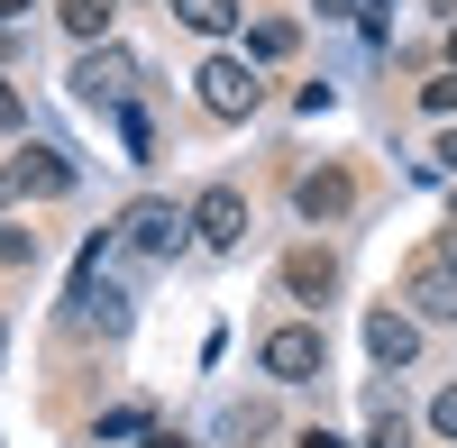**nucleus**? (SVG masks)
Returning <instances> with one entry per match:
<instances>
[{
    "mask_svg": "<svg viewBox=\"0 0 457 448\" xmlns=\"http://www.w3.org/2000/svg\"><path fill=\"white\" fill-rule=\"evenodd\" d=\"M73 101L83 110H137V55L129 46H83V64H73Z\"/></svg>",
    "mask_w": 457,
    "mask_h": 448,
    "instance_id": "obj_1",
    "label": "nucleus"
},
{
    "mask_svg": "<svg viewBox=\"0 0 457 448\" xmlns=\"http://www.w3.org/2000/svg\"><path fill=\"white\" fill-rule=\"evenodd\" d=\"M256 366H265L275 385H312L320 366H329V339H320L312 320H284V329H265V339H256Z\"/></svg>",
    "mask_w": 457,
    "mask_h": 448,
    "instance_id": "obj_2",
    "label": "nucleus"
},
{
    "mask_svg": "<svg viewBox=\"0 0 457 448\" xmlns=\"http://www.w3.org/2000/svg\"><path fill=\"white\" fill-rule=\"evenodd\" d=\"M193 83H202V110H211V120H247V110L265 101V73H256L247 55H211Z\"/></svg>",
    "mask_w": 457,
    "mask_h": 448,
    "instance_id": "obj_3",
    "label": "nucleus"
},
{
    "mask_svg": "<svg viewBox=\"0 0 457 448\" xmlns=\"http://www.w3.org/2000/svg\"><path fill=\"white\" fill-rule=\"evenodd\" d=\"M403 303L421 311V320H457V256L448 247H421L403 266Z\"/></svg>",
    "mask_w": 457,
    "mask_h": 448,
    "instance_id": "obj_4",
    "label": "nucleus"
},
{
    "mask_svg": "<svg viewBox=\"0 0 457 448\" xmlns=\"http://www.w3.org/2000/svg\"><path fill=\"white\" fill-rule=\"evenodd\" d=\"M293 211L312 220V229H329V220H348V211H357V174H338V165L302 174V183H293Z\"/></svg>",
    "mask_w": 457,
    "mask_h": 448,
    "instance_id": "obj_5",
    "label": "nucleus"
},
{
    "mask_svg": "<svg viewBox=\"0 0 457 448\" xmlns=\"http://www.w3.org/2000/svg\"><path fill=\"white\" fill-rule=\"evenodd\" d=\"M193 238L202 247H238L247 238V193H238V183H211V193L193 202Z\"/></svg>",
    "mask_w": 457,
    "mask_h": 448,
    "instance_id": "obj_6",
    "label": "nucleus"
},
{
    "mask_svg": "<svg viewBox=\"0 0 457 448\" xmlns=\"http://www.w3.org/2000/svg\"><path fill=\"white\" fill-rule=\"evenodd\" d=\"M183 229H193V211H174V202H137V211L120 220V238H129L137 256H165Z\"/></svg>",
    "mask_w": 457,
    "mask_h": 448,
    "instance_id": "obj_7",
    "label": "nucleus"
},
{
    "mask_svg": "<svg viewBox=\"0 0 457 448\" xmlns=\"http://www.w3.org/2000/svg\"><path fill=\"white\" fill-rule=\"evenodd\" d=\"M10 183H19L28 202H55V193H73V165L55 156V146H19V156H10Z\"/></svg>",
    "mask_w": 457,
    "mask_h": 448,
    "instance_id": "obj_8",
    "label": "nucleus"
},
{
    "mask_svg": "<svg viewBox=\"0 0 457 448\" xmlns=\"http://www.w3.org/2000/svg\"><path fill=\"white\" fill-rule=\"evenodd\" d=\"M366 348H375V366H411V357H421V320H403V311H366Z\"/></svg>",
    "mask_w": 457,
    "mask_h": 448,
    "instance_id": "obj_9",
    "label": "nucleus"
},
{
    "mask_svg": "<svg viewBox=\"0 0 457 448\" xmlns=\"http://www.w3.org/2000/svg\"><path fill=\"white\" fill-rule=\"evenodd\" d=\"M329 284H338V256L329 247H293L284 256V293H293V303H320Z\"/></svg>",
    "mask_w": 457,
    "mask_h": 448,
    "instance_id": "obj_10",
    "label": "nucleus"
},
{
    "mask_svg": "<svg viewBox=\"0 0 457 448\" xmlns=\"http://www.w3.org/2000/svg\"><path fill=\"white\" fill-rule=\"evenodd\" d=\"M366 448H411V412H403L385 385L366 394Z\"/></svg>",
    "mask_w": 457,
    "mask_h": 448,
    "instance_id": "obj_11",
    "label": "nucleus"
},
{
    "mask_svg": "<svg viewBox=\"0 0 457 448\" xmlns=\"http://www.w3.org/2000/svg\"><path fill=\"white\" fill-rule=\"evenodd\" d=\"M55 19L83 37V46H110V19H120V0H55Z\"/></svg>",
    "mask_w": 457,
    "mask_h": 448,
    "instance_id": "obj_12",
    "label": "nucleus"
},
{
    "mask_svg": "<svg viewBox=\"0 0 457 448\" xmlns=\"http://www.w3.org/2000/svg\"><path fill=\"white\" fill-rule=\"evenodd\" d=\"M174 19L193 37H228V28H238V0H174Z\"/></svg>",
    "mask_w": 457,
    "mask_h": 448,
    "instance_id": "obj_13",
    "label": "nucleus"
},
{
    "mask_svg": "<svg viewBox=\"0 0 457 448\" xmlns=\"http://www.w3.org/2000/svg\"><path fill=\"white\" fill-rule=\"evenodd\" d=\"M293 46H302V28H293V19H256V37H247V64H284Z\"/></svg>",
    "mask_w": 457,
    "mask_h": 448,
    "instance_id": "obj_14",
    "label": "nucleus"
},
{
    "mask_svg": "<svg viewBox=\"0 0 457 448\" xmlns=\"http://www.w3.org/2000/svg\"><path fill=\"white\" fill-rule=\"evenodd\" d=\"M37 256V229H19V220H0V266H28Z\"/></svg>",
    "mask_w": 457,
    "mask_h": 448,
    "instance_id": "obj_15",
    "label": "nucleus"
},
{
    "mask_svg": "<svg viewBox=\"0 0 457 448\" xmlns=\"http://www.w3.org/2000/svg\"><path fill=\"white\" fill-rule=\"evenodd\" d=\"M421 101H430V110H439V120H457V64H448V73H439V83H421Z\"/></svg>",
    "mask_w": 457,
    "mask_h": 448,
    "instance_id": "obj_16",
    "label": "nucleus"
},
{
    "mask_svg": "<svg viewBox=\"0 0 457 448\" xmlns=\"http://www.w3.org/2000/svg\"><path fill=\"white\" fill-rule=\"evenodd\" d=\"M430 430H439V439H457V385H448V394L430 402Z\"/></svg>",
    "mask_w": 457,
    "mask_h": 448,
    "instance_id": "obj_17",
    "label": "nucleus"
},
{
    "mask_svg": "<svg viewBox=\"0 0 457 448\" xmlns=\"http://www.w3.org/2000/svg\"><path fill=\"white\" fill-rule=\"evenodd\" d=\"M28 120V101H19V83H10V73H0V129H19Z\"/></svg>",
    "mask_w": 457,
    "mask_h": 448,
    "instance_id": "obj_18",
    "label": "nucleus"
},
{
    "mask_svg": "<svg viewBox=\"0 0 457 448\" xmlns=\"http://www.w3.org/2000/svg\"><path fill=\"white\" fill-rule=\"evenodd\" d=\"M146 448H183V430H156V421H146Z\"/></svg>",
    "mask_w": 457,
    "mask_h": 448,
    "instance_id": "obj_19",
    "label": "nucleus"
},
{
    "mask_svg": "<svg viewBox=\"0 0 457 448\" xmlns=\"http://www.w3.org/2000/svg\"><path fill=\"white\" fill-rule=\"evenodd\" d=\"M302 448H348V439H338V430H302Z\"/></svg>",
    "mask_w": 457,
    "mask_h": 448,
    "instance_id": "obj_20",
    "label": "nucleus"
},
{
    "mask_svg": "<svg viewBox=\"0 0 457 448\" xmlns=\"http://www.w3.org/2000/svg\"><path fill=\"white\" fill-rule=\"evenodd\" d=\"M10 19H28V0H0V28H10Z\"/></svg>",
    "mask_w": 457,
    "mask_h": 448,
    "instance_id": "obj_21",
    "label": "nucleus"
},
{
    "mask_svg": "<svg viewBox=\"0 0 457 448\" xmlns=\"http://www.w3.org/2000/svg\"><path fill=\"white\" fill-rule=\"evenodd\" d=\"M439 165H457V129H448V137H439Z\"/></svg>",
    "mask_w": 457,
    "mask_h": 448,
    "instance_id": "obj_22",
    "label": "nucleus"
},
{
    "mask_svg": "<svg viewBox=\"0 0 457 448\" xmlns=\"http://www.w3.org/2000/svg\"><path fill=\"white\" fill-rule=\"evenodd\" d=\"M10 193H19V183H10V165H0V202H10Z\"/></svg>",
    "mask_w": 457,
    "mask_h": 448,
    "instance_id": "obj_23",
    "label": "nucleus"
},
{
    "mask_svg": "<svg viewBox=\"0 0 457 448\" xmlns=\"http://www.w3.org/2000/svg\"><path fill=\"white\" fill-rule=\"evenodd\" d=\"M320 10H329V19H338V10H348V0H320Z\"/></svg>",
    "mask_w": 457,
    "mask_h": 448,
    "instance_id": "obj_24",
    "label": "nucleus"
},
{
    "mask_svg": "<svg viewBox=\"0 0 457 448\" xmlns=\"http://www.w3.org/2000/svg\"><path fill=\"white\" fill-rule=\"evenodd\" d=\"M448 64H457V28H448Z\"/></svg>",
    "mask_w": 457,
    "mask_h": 448,
    "instance_id": "obj_25",
    "label": "nucleus"
}]
</instances>
